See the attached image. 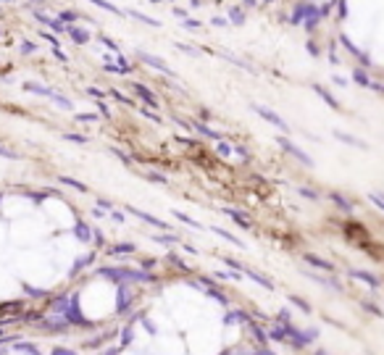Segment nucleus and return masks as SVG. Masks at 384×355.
Wrapping results in <instances>:
<instances>
[{
  "mask_svg": "<svg viewBox=\"0 0 384 355\" xmlns=\"http://www.w3.org/2000/svg\"><path fill=\"white\" fill-rule=\"evenodd\" d=\"M127 211H132L137 218H142L145 224H150V227H158V229H166V221H161V218H155V216H150V213H145V211H140V208H127ZM168 231V229H166Z\"/></svg>",
  "mask_w": 384,
  "mask_h": 355,
  "instance_id": "obj_7",
  "label": "nucleus"
},
{
  "mask_svg": "<svg viewBox=\"0 0 384 355\" xmlns=\"http://www.w3.org/2000/svg\"><path fill=\"white\" fill-rule=\"evenodd\" d=\"M103 71H108V74H119V76H124V74H132L134 71V63H127V66H113V63H108V61H103Z\"/></svg>",
  "mask_w": 384,
  "mask_h": 355,
  "instance_id": "obj_12",
  "label": "nucleus"
},
{
  "mask_svg": "<svg viewBox=\"0 0 384 355\" xmlns=\"http://www.w3.org/2000/svg\"><path fill=\"white\" fill-rule=\"evenodd\" d=\"M137 58L145 66H150V69H155V71H161V74H166L168 79H179V74L174 71L168 63L164 61V58H158V55H153V53H147V50H137Z\"/></svg>",
  "mask_w": 384,
  "mask_h": 355,
  "instance_id": "obj_1",
  "label": "nucleus"
},
{
  "mask_svg": "<svg viewBox=\"0 0 384 355\" xmlns=\"http://www.w3.org/2000/svg\"><path fill=\"white\" fill-rule=\"evenodd\" d=\"M192 129L198 134H203V137H208V140H221V132H216V129H211L205 124V121H192Z\"/></svg>",
  "mask_w": 384,
  "mask_h": 355,
  "instance_id": "obj_8",
  "label": "nucleus"
},
{
  "mask_svg": "<svg viewBox=\"0 0 384 355\" xmlns=\"http://www.w3.org/2000/svg\"><path fill=\"white\" fill-rule=\"evenodd\" d=\"M368 200H371V203H374L379 211H384V195H379V192H371V195H368Z\"/></svg>",
  "mask_w": 384,
  "mask_h": 355,
  "instance_id": "obj_32",
  "label": "nucleus"
},
{
  "mask_svg": "<svg viewBox=\"0 0 384 355\" xmlns=\"http://www.w3.org/2000/svg\"><path fill=\"white\" fill-rule=\"evenodd\" d=\"M110 153H113V156L119 158L124 166H129V169H132V166H134V163H132V158H129V156H127V153H124V150H119V147H110Z\"/></svg>",
  "mask_w": 384,
  "mask_h": 355,
  "instance_id": "obj_24",
  "label": "nucleus"
},
{
  "mask_svg": "<svg viewBox=\"0 0 384 355\" xmlns=\"http://www.w3.org/2000/svg\"><path fill=\"white\" fill-rule=\"evenodd\" d=\"M24 89H27V92H35V95H42V98H50V100H55V98H58L55 89L42 87V85H37V82H27V85H24Z\"/></svg>",
  "mask_w": 384,
  "mask_h": 355,
  "instance_id": "obj_6",
  "label": "nucleus"
},
{
  "mask_svg": "<svg viewBox=\"0 0 384 355\" xmlns=\"http://www.w3.org/2000/svg\"><path fill=\"white\" fill-rule=\"evenodd\" d=\"M40 37H42V40H48L50 45H53V48H61V40H58L53 32H40Z\"/></svg>",
  "mask_w": 384,
  "mask_h": 355,
  "instance_id": "obj_29",
  "label": "nucleus"
},
{
  "mask_svg": "<svg viewBox=\"0 0 384 355\" xmlns=\"http://www.w3.org/2000/svg\"><path fill=\"white\" fill-rule=\"evenodd\" d=\"M108 95H110V98H113V100L124 103V106H137V103H134L132 98H127V95H124L121 89H116V87H110V89H108Z\"/></svg>",
  "mask_w": 384,
  "mask_h": 355,
  "instance_id": "obj_19",
  "label": "nucleus"
},
{
  "mask_svg": "<svg viewBox=\"0 0 384 355\" xmlns=\"http://www.w3.org/2000/svg\"><path fill=\"white\" fill-rule=\"evenodd\" d=\"M276 142H279V145L284 147V153H290V156H295L297 160H300V163H305V166H313V158H311V156H308V153H305V150H300V147H297V145H295V142H292V140H287V137H279Z\"/></svg>",
  "mask_w": 384,
  "mask_h": 355,
  "instance_id": "obj_3",
  "label": "nucleus"
},
{
  "mask_svg": "<svg viewBox=\"0 0 384 355\" xmlns=\"http://www.w3.org/2000/svg\"><path fill=\"white\" fill-rule=\"evenodd\" d=\"M353 79H355V82H361L363 87H374V85H371V82H368V76L363 74V71H355V74H353Z\"/></svg>",
  "mask_w": 384,
  "mask_h": 355,
  "instance_id": "obj_35",
  "label": "nucleus"
},
{
  "mask_svg": "<svg viewBox=\"0 0 384 355\" xmlns=\"http://www.w3.org/2000/svg\"><path fill=\"white\" fill-rule=\"evenodd\" d=\"M334 137L337 140H342V142H347V145H355V147H361V150H366V142L363 140H358V137H353V134H345V132H334Z\"/></svg>",
  "mask_w": 384,
  "mask_h": 355,
  "instance_id": "obj_14",
  "label": "nucleus"
},
{
  "mask_svg": "<svg viewBox=\"0 0 384 355\" xmlns=\"http://www.w3.org/2000/svg\"><path fill=\"white\" fill-rule=\"evenodd\" d=\"M150 3H153V5H161V3H164V0H150Z\"/></svg>",
  "mask_w": 384,
  "mask_h": 355,
  "instance_id": "obj_49",
  "label": "nucleus"
},
{
  "mask_svg": "<svg viewBox=\"0 0 384 355\" xmlns=\"http://www.w3.org/2000/svg\"><path fill=\"white\" fill-rule=\"evenodd\" d=\"M174 14H177L179 18H187V11L184 8H174Z\"/></svg>",
  "mask_w": 384,
  "mask_h": 355,
  "instance_id": "obj_46",
  "label": "nucleus"
},
{
  "mask_svg": "<svg viewBox=\"0 0 384 355\" xmlns=\"http://www.w3.org/2000/svg\"><path fill=\"white\" fill-rule=\"evenodd\" d=\"M87 3H92V5H97V8H103L106 14H113V16H127V11H121L119 5H113L110 0H87Z\"/></svg>",
  "mask_w": 384,
  "mask_h": 355,
  "instance_id": "obj_10",
  "label": "nucleus"
},
{
  "mask_svg": "<svg viewBox=\"0 0 384 355\" xmlns=\"http://www.w3.org/2000/svg\"><path fill=\"white\" fill-rule=\"evenodd\" d=\"M211 3H226V0H211Z\"/></svg>",
  "mask_w": 384,
  "mask_h": 355,
  "instance_id": "obj_50",
  "label": "nucleus"
},
{
  "mask_svg": "<svg viewBox=\"0 0 384 355\" xmlns=\"http://www.w3.org/2000/svg\"><path fill=\"white\" fill-rule=\"evenodd\" d=\"M74 119L82 124V121H97V116H95V113H76Z\"/></svg>",
  "mask_w": 384,
  "mask_h": 355,
  "instance_id": "obj_41",
  "label": "nucleus"
},
{
  "mask_svg": "<svg viewBox=\"0 0 384 355\" xmlns=\"http://www.w3.org/2000/svg\"><path fill=\"white\" fill-rule=\"evenodd\" d=\"M55 18H61V21L66 24V27H71V24H74L76 18H79V14H76V11H61V14H58Z\"/></svg>",
  "mask_w": 384,
  "mask_h": 355,
  "instance_id": "obj_22",
  "label": "nucleus"
},
{
  "mask_svg": "<svg viewBox=\"0 0 384 355\" xmlns=\"http://www.w3.org/2000/svg\"><path fill=\"white\" fill-rule=\"evenodd\" d=\"M242 8H256V0H242Z\"/></svg>",
  "mask_w": 384,
  "mask_h": 355,
  "instance_id": "obj_45",
  "label": "nucleus"
},
{
  "mask_svg": "<svg viewBox=\"0 0 384 355\" xmlns=\"http://www.w3.org/2000/svg\"><path fill=\"white\" fill-rule=\"evenodd\" d=\"M145 179H150V182H158V184H166V177H161V174H155V171H147Z\"/></svg>",
  "mask_w": 384,
  "mask_h": 355,
  "instance_id": "obj_39",
  "label": "nucleus"
},
{
  "mask_svg": "<svg viewBox=\"0 0 384 355\" xmlns=\"http://www.w3.org/2000/svg\"><path fill=\"white\" fill-rule=\"evenodd\" d=\"M266 3H271V0H266Z\"/></svg>",
  "mask_w": 384,
  "mask_h": 355,
  "instance_id": "obj_53",
  "label": "nucleus"
},
{
  "mask_svg": "<svg viewBox=\"0 0 384 355\" xmlns=\"http://www.w3.org/2000/svg\"><path fill=\"white\" fill-rule=\"evenodd\" d=\"M290 302H292V305H297L300 311L311 313V305H308V302H305V300H300V298H295V295H290Z\"/></svg>",
  "mask_w": 384,
  "mask_h": 355,
  "instance_id": "obj_31",
  "label": "nucleus"
},
{
  "mask_svg": "<svg viewBox=\"0 0 384 355\" xmlns=\"http://www.w3.org/2000/svg\"><path fill=\"white\" fill-rule=\"evenodd\" d=\"M226 18H229L234 27H242V24H245V8H237V5H232V8H229V16H226Z\"/></svg>",
  "mask_w": 384,
  "mask_h": 355,
  "instance_id": "obj_13",
  "label": "nucleus"
},
{
  "mask_svg": "<svg viewBox=\"0 0 384 355\" xmlns=\"http://www.w3.org/2000/svg\"><path fill=\"white\" fill-rule=\"evenodd\" d=\"M211 231H216L219 237H224V240H229L232 245H237V248H242V240H239V237H234V234H229L226 229H221V227H213Z\"/></svg>",
  "mask_w": 384,
  "mask_h": 355,
  "instance_id": "obj_20",
  "label": "nucleus"
},
{
  "mask_svg": "<svg viewBox=\"0 0 384 355\" xmlns=\"http://www.w3.org/2000/svg\"><path fill=\"white\" fill-rule=\"evenodd\" d=\"M129 87L134 89V95L142 100V103H147L150 108H161V100H158V95L153 92L147 85H142V82H129Z\"/></svg>",
  "mask_w": 384,
  "mask_h": 355,
  "instance_id": "obj_2",
  "label": "nucleus"
},
{
  "mask_svg": "<svg viewBox=\"0 0 384 355\" xmlns=\"http://www.w3.org/2000/svg\"><path fill=\"white\" fill-rule=\"evenodd\" d=\"M35 3H48V0H35Z\"/></svg>",
  "mask_w": 384,
  "mask_h": 355,
  "instance_id": "obj_52",
  "label": "nucleus"
},
{
  "mask_svg": "<svg viewBox=\"0 0 384 355\" xmlns=\"http://www.w3.org/2000/svg\"><path fill=\"white\" fill-rule=\"evenodd\" d=\"M18 48H21V53H24V55H29V53H35V50H37V45H32L29 40H24L21 45H18Z\"/></svg>",
  "mask_w": 384,
  "mask_h": 355,
  "instance_id": "obj_37",
  "label": "nucleus"
},
{
  "mask_svg": "<svg viewBox=\"0 0 384 355\" xmlns=\"http://www.w3.org/2000/svg\"><path fill=\"white\" fill-rule=\"evenodd\" d=\"M211 24H213L216 29H224V27H229V18H224V16H213V18H211Z\"/></svg>",
  "mask_w": 384,
  "mask_h": 355,
  "instance_id": "obj_34",
  "label": "nucleus"
},
{
  "mask_svg": "<svg viewBox=\"0 0 384 355\" xmlns=\"http://www.w3.org/2000/svg\"><path fill=\"white\" fill-rule=\"evenodd\" d=\"M297 192H300L303 197H308V200H318V192H313V190H311V187H300V190H297Z\"/></svg>",
  "mask_w": 384,
  "mask_h": 355,
  "instance_id": "obj_36",
  "label": "nucleus"
},
{
  "mask_svg": "<svg viewBox=\"0 0 384 355\" xmlns=\"http://www.w3.org/2000/svg\"><path fill=\"white\" fill-rule=\"evenodd\" d=\"M308 53H313V55H318V48H316L313 42H308Z\"/></svg>",
  "mask_w": 384,
  "mask_h": 355,
  "instance_id": "obj_48",
  "label": "nucleus"
},
{
  "mask_svg": "<svg viewBox=\"0 0 384 355\" xmlns=\"http://www.w3.org/2000/svg\"><path fill=\"white\" fill-rule=\"evenodd\" d=\"M313 92H316V95H318V98H321L324 103H327L329 108H334V111H340V103H337V98L329 92V89H324L321 85H313Z\"/></svg>",
  "mask_w": 384,
  "mask_h": 355,
  "instance_id": "obj_9",
  "label": "nucleus"
},
{
  "mask_svg": "<svg viewBox=\"0 0 384 355\" xmlns=\"http://www.w3.org/2000/svg\"><path fill=\"white\" fill-rule=\"evenodd\" d=\"M140 113L145 116V119H150V121H155V124H161V116H155L153 111H145V108H140Z\"/></svg>",
  "mask_w": 384,
  "mask_h": 355,
  "instance_id": "obj_43",
  "label": "nucleus"
},
{
  "mask_svg": "<svg viewBox=\"0 0 384 355\" xmlns=\"http://www.w3.org/2000/svg\"><path fill=\"white\" fill-rule=\"evenodd\" d=\"M363 308H366V311H371L374 316H382V311H379V308H376V305H371V302H363Z\"/></svg>",
  "mask_w": 384,
  "mask_h": 355,
  "instance_id": "obj_44",
  "label": "nucleus"
},
{
  "mask_svg": "<svg viewBox=\"0 0 384 355\" xmlns=\"http://www.w3.org/2000/svg\"><path fill=\"white\" fill-rule=\"evenodd\" d=\"M350 274H353V279L366 282L368 287H379V279H376V276H371V274H366V271H350Z\"/></svg>",
  "mask_w": 384,
  "mask_h": 355,
  "instance_id": "obj_17",
  "label": "nucleus"
},
{
  "mask_svg": "<svg viewBox=\"0 0 384 355\" xmlns=\"http://www.w3.org/2000/svg\"><path fill=\"white\" fill-rule=\"evenodd\" d=\"M174 216H177L179 221H184L187 227H192V229H200V224L195 221V218H190V216H184V213H182V211H174Z\"/></svg>",
  "mask_w": 384,
  "mask_h": 355,
  "instance_id": "obj_26",
  "label": "nucleus"
},
{
  "mask_svg": "<svg viewBox=\"0 0 384 355\" xmlns=\"http://www.w3.org/2000/svg\"><path fill=\"white\" fill-rule=\"evenodd\" d=\"M224 213H226V216H229V218H234V221H237V224H239V227H242V229H250V221H247V218H245V216H242V213H239V211H234V208H224Z\"/></svg>",
  "mask_w": 384,
  "mask_h": 355,
  "instance_id": "obj_16",
  "label": "nucleus"
},
{
  "mask_svg": "<svg viewBox=\"0 0 384 355\" xmlns=\"http://www.w3.org/2000/svg\"><path fill=\"white\" fill-rule=\"evenodd\" d=\"M66 35H69L76 45H87L90 40H92V35H90V32L84 29V27H76V24H71V27L66 29Z\"/></svg>",
  "mask_w": 384,
  "mask_h": 355,
  "instance_id": "obj_5",
  "label": "nucleus"
},
{
  "mask_svg": "<svg viewBox=\"0 0 384 355\" xmlns=\"http://www.w3.org/2000/svg\"><path fill=\"white\" fill-rule=\"evenodd\" d=\"M3 3H16V0H3Z\"/></svg>",
  "mask_w": 384,
  "mask_h": 355,
  "instance_id": "obj_51",
  "label": "nucleus"
},
{
  "mask_svg": "<svg viewBox=\"0 0 384 355\" xmlns=\"http://www.w3.org/2000/svg\"><path fill=\"white\" fill-rule=\"evenodd\" d=\"M305 261H308L311 266H316V268H324V271H334V266H331L329 261H324V258H316V255H311V253H305Z\"/></svg>",
  "mask_w": 384,
  "mask_h": 355,
  "instance_id": "obj_15",
  "label": "nucleus"
},
{
  "mask_svg": "<svg viewBox=\"0 0 384 355\" xmlns=\"http://www.w3.org/2000/svg\"><path fill=\"white\" fill-rule=\"evenodd\" d=\"M32 14H35V18H37V21H40V24H42V27H48V21H50V16H48V14H45V11H40V8H35V11H32Z\"/></svg>",
  "mask_w": 384,
  "mask_h": 355,
  "instance_id": "obj_33",
  "label": "nucleus"
},
{
  "mask_svg": "<svg viewBox=\"0 0 384 355\" xmlns=\"http://www.w3.org/2000/svg\"><path fill=\"white\" fill-rule=\"evenodd\" d=\"M329 197H331V200H334V203H337V205H340V208H342L345 213H350V211H353V203H350V200H345V197L340 195V192H331V195H329Z\"/></svg>",
  "mask_w": 384,
  "mask_h": 355,
  "instance_id": "obj_21",
  "label": "nucleus"
},
{
  "mask_svg": "<svg viewBox=\"0 0 384 355\" xmlns=\"http://www.w3.org/2000/svg\"><path fill=\"white\" fill-rule=\"evenodd\" d=\"M53 55H55V61H61V63H69V55L63 53L61 48H53Z\"/></svg>",
  "mask_w": 384,
  "mask_h": 355,
  "instance_id": "obj_42",
  "label": "nucleus"
},
{
  "mask_svg": "<svg viewBox=\"0 0 384 355\" xmlns=\"http://www.w3.org/2000/svg\"><path fill=\"white\" fill-rule=\"evenodd\" d=\"M253 111H256L258 116H261L263 121H269L271 126L282 129V132H290L287 121H284V119H282V116H279V113H274V111H269V108H263V106H253Z\"/></svg>",
  "mask_w": 384,
  "mask_h": 355,
  "instance_id": "obj_4",
  "label": "nucleus"
},
{
  "mask_svg": "<svg viewBox=\"0 0 384 355\" xmlns=\"http://www.w3.org/2000/svg\"><path fill=\"white\" fill-rule=\"evenodd\" d=\"M182 27H184V29H195V32H200V29H203V21H198V18H190V16H187L184 21H182Z\"/></svg>",
  "mask_w": 384,
  "mask_h": 355,
  "instance_id": "obj_25",
  "label": "nucleus"
},
{
  "mask_svg": "<svg viewBox=\"0 0 384 355\" xmlns=\"http://www.w3.org/2000/svg\"><path fill=\"white\" fill-rule=\"evenodd\" d=\"M127 16H132V18H137L140 24H147V27H153V29H158L161 27V21H155L153 16H147V14H142V11H134V8H129L127 11Z\"/></svg>",
  "mask_w": 384,
  "mask_h": 355,
  "instance_id": "obj_11",
  "label": "nucleus"
},
{
  "mask_svg": "<svg viewBox=\"0 0 384 355\" xmlns=\"http://www.w3.org/2000/svg\"><path fill=\"white\" fill-rule=\"evenodd\" d=\"M0 156H3V158H8V160H16V158H18V153H14V150H8V147H3V145H0Z\"/></svg>",
  "mask_w": 384,
  "mask_h": 355,
  "instance_id": "obj_40",
  "label": "nucleus"
},
{
  "mask_svg": "<svg viewBox=\"0 0 384 355\" xmlns=\"http://www.w3.org/2000/svg\"><path fill=\"white\" fill-rule=\"evenodd\" d=\"M87 95H92L95 100H106V92H103V89H97V87H87Z\"/></svg>",
  "mask_w": 384,
  "mask_h": 355,
  "instance_id": "obj_38",
  "label": "nucleus"
},
{
  "mask_svg": "<svg viewBox=\"0 0 384 355\" xmlns=\"http://www.w3.org/2000/svg\"><path fill=\"white\" fill-rule=\"evenodd\" d=\"M247 274H250V279H256L258 284H263L266 289H274V282H271V279H263V276H261V274H256V271H247Z\"/></svg>",
  "mask_w": 384,
  "mask_h": 355,
  "instance_id": "obj_27",
  "label": "nucleus"
},
{
  "mask_svg": "<svg viewBox=\"0 0 384 355\" xmlns=\"http://www.w3.org/2000/svg\"><path fill=\"white\" fill-rule=\"evenodd\" d=\"M177 50H179V53H187V55H198V53H200L198 48H192V45H184V42H177Z\"/></svg>",
  "mask_w": 384,
  "mask_h": 355,
  "instance_id": "obj_30",
  "label": "nucleus"
},
{
  "mask_svg": "<svg viewBox=\"0 0 384 355\" xmlns=\"http://www.w3.org/2000/svg\"><path fill=\"white\" fill-rule=\"evenodd\" d=\"M334 85H340V87H345V85H347V79H342V76H334Z\"/></svg>",
  "mask_w": 384,
  "mask_h": 355,
  "instance_id": "obj_47",
  "label": "nucleus"
},
{
  "mask_svg": "<svg viewBox=\"0 0 384 355\" xmlns=\"http://www.w3.org/2000/svg\"><path fill=\"white\" fill-rule=\"evenodd\" d=\"M100 42L106 45V50H110L113 55H121V48H119V42H116L113 37H108V35H100Z\"/></svg>",
  "mask_w": 384,
  "mask_h": 355,
  "instance_id": "obj_18",
  "label": "nucleus"
},
{
  "mask_svg": "<svg viewBox=\"0 0 384 355\" xmlns=\"http://www.w3.org/2000/svg\"><path fill=\"white\" fill-rule=\"evenodd\" d=\"M63 140H69V142H76V145H87V137H84V134H71V132H66L63 134Z\"/></svg>",
  "mask_w": 384,
  "mask_h": 355,
  "instance_id": "obj_28",
  "label": "nucleus"
},
{
  "mask_svg": "<svg viewBox=\"0 0 384 355\" xmlns=\"http://www.w3.org/2000/svg\"><path fill=\"white\" fill-rule=\"evenodd\" d=\"M61 184H66V187H74V190H79V192H87V184L76 182V179H71V177H61Z\"/></svg>",
  "mask_w": 384,
  "mask_h": 355,
  "instance_id": "obj_23",
  "label": "nucleus"
}]
</instances>
